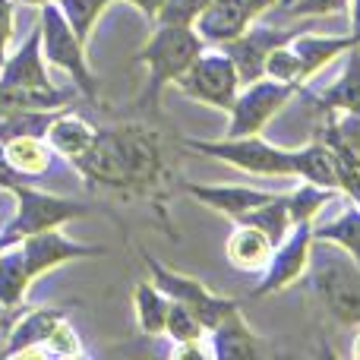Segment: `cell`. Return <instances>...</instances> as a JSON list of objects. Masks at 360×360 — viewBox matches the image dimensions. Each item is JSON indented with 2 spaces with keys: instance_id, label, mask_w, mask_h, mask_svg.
I'll return each mask as SVG.
<instances>
[{
  "instance_id": "cell-25",
  "label": "cell",
  "mask_w": 360,
  "mask_h": 360,
  "mask_svg": "<svg viewBox=\"0 0 360 360\" xmlns=\"http://www.w3.org/2000/svg\"><path fill=\"white\" fill-rule=\"evenodd\" d=\"M133 304H136V323L146 335H162L165 332V319H168V294L155 285V281H143L133 291Z\"/></svg>"
},
{
  "instance_id": "cell-21",
  "label": "cell",
  "mask_w": 360,
  "mask_h": 360,
  "mask_svg": "<svg viewBox=\"0 0 360 360\" xmlns=\"http://www.w3.org/2000/svg\"><path fill=\"white\" fill-rule=\"evenodd\" d=\"M288 44H291V51L297 54L300 67H304V76L310 79V76L319 73L332 57H338L348 48H354L357 38L354 35H294Z\"/></svg>"
},
{
  "instance_id": "cell-28",
  "label": "cell",
  "mask_w": 360,
  "mask_h": 360,
  "mask_svg": "<svg viewBox=\"0 0 360 360\" xmlns=\"http://www.w3.org/2000/svg\"><path fill=\"white\" fill-rule=\"evenodd\" d=\"M240 221H250V224H256L259 231H266V234L272 237V243H281L288 231L294 228V224H291V212H288V196L269 199L266 205L253 209L250 215H243Z\"/></svg>"
},
{
  "instance_id": "cell-40",
  "label": "cell",
  "mask_w": 360,
  "mask_h": 360,
  "mask_svg": "<svg viewBox=\"0 0 360 360\" xmlns=\"http://www.w3.org/2000/svg\"><path fill=\"white\" fill-rule=\"evenodd\" d=\"M10 243H16V237H10V234H6V231H4V234H0V250H4V247H10Z\"/></svg>"
},
{
  "instance_id": "cell-20",
  "label": "cell",
  "mask_w": 360,
  "mask_h": 360,
  "mask_svg": "<svg viewBox=\"0 0 360 360\" xmlns=\"http://www.w3.org/2000/svg\"><path fill=\"white\" fill-rule=\"evenodd\" d=\"M4 155H6V165L25 180V177L48 174L54 149L41 136H35V133H19V136L4 139Z\"/></svg>"
},
{
  "instance_id": "cell-30",
  "label": "cell",
  "mask_w": 360,
  "mask_h": 360,
  "mask_svg": "<svg viewBox=\"0 0 360 360\" xmlns=\"http://www.w3.org/2000/svg\"><path fill=\"white\" fill-rule=\"evenodd\" d=\"M165 335L174 338L177 345H196L205 338V326L193 316L186 307H180L171 300L168 307V319H165Z\"/></svg>"
},
{
  "instance_id": "cell-27",
  "label": "cell",
  "mask_w": 360,
  "mask_h": 360,
  "mask_svg": "<svg viewBox=\"0 0 360 360\" xmlns=\"http://www.w3.org/2000/svg\"><path fill=\"white\" fill-rule=\"evenodd\" d=\"M54 4L60 6V13L67 16V22H70V29L76 32V38H79L82 44H89L95 22H98L101 13L111 6V0H54Z\"/></svg>"
},
{
  "instance_id": "cell-2",
  "label": "cell",
  "mask_w": 360,
  "mask_h": 360,
  "mask_svg": "<svg viewBox=\"0 0 360 360\" xmlns=\"http://www.w3.org/2000/svg\"><path fill=\"white\" fill-rule=\"evenodd\" d=\"M307 281L316 304L342 326H360V262L332 240L310 243Z\"/></svg>"
},
{
  "instance_id": "cell-22",
  "label": "cell",
  "mask_w": 360,
  "mask_h": 360,
  "mask_svg": "<svg viewBox=\"0 0 360 360\" xmlns=\"http://www.w3.org/2000/svg\"><path fill=\"white\" fill-rule=\"evenodd\" d=\"M323 111H345V114H360V41L348 48V67H345L342 79L332 82L323 95H313Z\"/></svg>"
},
{
  "instance_id": "cell-15",
  "label": "cell",
  "mask_w": 360,
  "mask_h": 360,
  "mask_svg": "<svg viewBox=\"0 0 360 360\" xmlns=\"http://www.w3.org/2000/svg\"><path fill=\"white\" fill-rule=\"evenodd\" d=\"M209 351L218 360H253V357L266 354V345H262L259 335L247 326L240 307H237L215 329H209Z\"/></svg>"
},
{
  "instance_id": "cell-4",
  "label": "cell",
  "mask_w": 360,
  "mask_h": 360,
  "mask_svg": "<svg viewBox=\"0 0 360 360\" xmlns=\"http://www.w3.org/2000/svg\"><path fill=\"white\" fill-rule=\"evenodd\" d=\"M205 41L199 38V32L193 25H165L158 22V29L152 32V38L146 41V48L139 51V63H146L149 70V89H146V101L155 105L165 86L177 82V76L202 54Z\"/></svg>"
},
{
  "instance_id": "cell-8",
  "label": "cell",
  "mask_w": 360,
  "mask_h": 360,
  "mask_svg": "<svg viewBox=\"0 0 360 360\" xmlns=\"http://www.w3.org/2000/svg\"><path fill=\"white\" fill-rule=\"evenodd\" d=\"M10 193L16 196V218L6 224V234L16 237V240H22L25 234H35V231L60 228V224L73 221V218L89 215V205L86 202L54 196V193L35 190V186L16 184Z\"/></svg>"
},
{
  "instance_id": "cell-35",
  "label": "cell",
  "mask_w": 360,
  "mask_h": 360,
  "mask_svg": "<svg viewBox=\"0 0 360 360\" xmlns=\"http://www.w3.org/2000/svg\"><path fill=\"white\" fill-rule=\"evenodd\" d=\"M38 351H44V354H51V357H76V354H82V345H79V335H76L67 326V319H63V323L44 338Z\"/></svg>"
},
{
  "instance_id": "cell-24",
  "label": "cell",
  "mask_w": 360,
  "mask_h": 360,
  "mask_svg": "<svg viewBox=\"0 0 360 360\" xmlns=\"http://www.w3.org/2000/svg\"><path fill=\"white\" fill-rule=\"evenodd\" d=\"M297 177L307 180V184L338 190V165H335L332 149L323 143V139L297 149Z\"/></svg>"
},
{
  "instance_id": "cell-33",
  "label": "cell",
  "mask_w": 360,
  "mask_h": 360,
  "mask_svg": "<svg viewBox=\"0 0 360 360\" xmlns=\"http://www.w3.org/2000/svg\"><path fill=\"white\" fill-rule=\"evenodd\" d=\"M278 13L288 19L300 16H329V13H342L348 0H278Z\"/></svg>"
},
{
  "instance_id": "cell-42",
  "label": "cell",
  "mask_w": 360,
  "mask_h": 360,
  "mask_svg": "<svg viewBox=\"0 0 360 360\" xmlns=\"http://www.w3.org/2000/svg\"><path fill=\"white\" fill-rule=\"evenodd\" d=\"M22 4H35V6H41V4H54V0H22Z\"/></svg>"
},
{
  "instance_id": "cell-29",
  "label": "cell",
  "mask_w": 360,
  "mask_h": 360,
  "mask_svg": "<svg viewBox=\"0 0 360 360\" xmlns=\"http://www.w3.org/2000/svg\"><path fill=\"white\" fill-rule=\"evenodd\" d=\"M332 196H335V190H329V186H316V184H307V180H304V184H300L294 193H288L291 224L313 221V215H316L326 202H332Z\"/></svg>"
},
{
  "instance_id": "cell-43",
  "label": "cell",
  "mask_w": 360,
  "mask_h": 360,
  "mask_svg": "<svg viewBox=\"0 0 360 360\" xmlns=\"http://www.w3.org/2000/svg\"><path fill=\"white\" fill-rule=\"evenodd\" d=\"M351 35H354V38H357V41H360V29H357V32H351Z\"/></svg>"
},
{
  "instance_id": "cell-16",
  "label": "cell",
  "mask_w": 360,
  "mask_h": 360,
  "mask_svg": "<svg viewBox=\"0 0 360 360\" xmlns=\"http://www.w3.org/2000/svg\"><path fill=\"white\" fill-rule=\"evenodd\" d=\"M0 82L6 86H19V89H54L48 70L41 60V25L29 32L19 51L13 57H6L0 67Z\"/></svg>"
},
{
  "instance_id": "cell-19",
  "label": "cell",
  "mask_w": 360,
  "mask_h": 360,
  "mask_svg": "<svg viewBox=\"0 0 360 360\" xmlns=\"http://www.w3.org/2000/svg\"><path fill=\"white\" fill-rule=\"evenodd\" d=\"M95 133H98V127H92L86 117L70 114V111L60 108V111L54 114V120L48 124L44 136H48V146L57 152V155H63L67 162H73V158H79L82 152L95 143Z\"/></svg>"
},
{
  "instance_id": "cell-13",
  "label": "cell",
  "mask_w": 360,
  "mask_h": 360,
  "mask_svg": "<svg viewBox=\"0 0 360 360\" xmlns=\"http://www.w3.org/2000/svg\"><path fill=\"white\" fill-rule=\"evenodd\" d=\"M186 193L193 199H199L202 205L215 209L218 215L231 218V221H240L243 215H250L253 209L275 199V193L256 190V186H240V184H186Z\"/></svg>"
},
{
  "instance_id": "cell-23",
  "label": "cell",
  "mask_w": 360,
  "mask_h": 360,
  "mask_svg": "<svg viewBox=\"0 0 360 360\" xmlns=\"http://www.w3.org/2000/svg\"><path fill=\"white\" fill-rule=\"evenodd\" d=\"M29 285H32V275H29V266H25L22 247L16 240L0 250V307L19 310Z\"/></svg>"
},
{
  "instance_id": "cell-12",
  "label": "cell",
  "mask_w": 360,
  "mask_h": 360,
  "mask_svg": "<svg viewBox=\"0 0 360 360\" xmlns=\"http://www.w3.org/2000/svg\"><path fill=\"white\" fill-rule=\"evenodd\" d=\"M294 35H297V32H291V29H266V25L250 29V25H247V29H243L237 38L218 44V48H221L224 54L234 60L237 76H240V86H243V82L259 79L262 70H266V57L272 54L278 44H288Z\"/></svg>"
},
{
  "instance_id": "cell-14",
  "label": "cell",
  "mask_w": 360,
  "mask_h": 360,
  "mask_svg": "<svg viewBox=\"0 0 360 360\" xmlns=\"http://www.w3.org/2000/svg\"><path fill=\"white\" fill-rule=\"evenodd\" d=\"M253 6L250 0H209L199 19L193 22V29L199 32V38L209 44H224L231 38H237L250 22H253Z\"/></svg>"
},
{
  "instance_id": "cell-44",
  "label": "cell",
  "mask_w": 360,
  "mask_h": 360,
  "mask_svg": "<svg viewBox=\"0 0 360 360\" xmlns=\"http://www.w3.org/2000/svg\"><path fill=\"white\" fill-rule=\"evenodd\" d=\"M0 215H4V209H0Z\"/></svg>"
},
{
  "instance_id": "cell-5",
  "label": "cell",
  "mask_w": 360,
  "mask_h": 360,
  "mask_svg": "<svg viewBox=\"0 0 360 360\" xmlns=\"http://www.w3.org/2000/svg\"><path fill=\"white\" fill-rule=\"evenodd\" d=\"M41 57L51 67L63 70L89 101L98 98V79L89 70L86 44L76 38L57 4H41Z\"/></svg>"
},
{
  "instance_id": "cell-9",
  "label": "cell",
  "mask_w": 360,
  "mask_h": 360,
  "mask_svg": "<svg viewBox=\"0 0 360 360\" xmlns=\"http://www.w3.org/2000/svg\"><path fill=\"white\" fill-rule=\"evenodd\" d=\"M146 266H149V272H152V281L168 294V300L186 307V310H190L193 316L205 326V332L215 329L228 313H234L237 307H240L237 300H228V297L212 294L199 278H190V275H180V272H174V269L162 266V262H158L155 256H149V253H146Z\"/></svg>"
},
{
  "instance_id": "cell-3",
  "label": "cell",
  "mask_w": 360,
  "mask_h": 360,
  "mask_svg": "<svg viewBox=\"0 0 360 360\" xmlns=\"http://www.w3.org/2000/svg\"><path fill=\"white\" fill-rule=\"evenodd\" d=\"M184 149L199 152L205 158L228 162L256 177H297V149H278V146L253 136H224V139H184Z\"/></svg>"
},
{
  "instance_id": "cell-26",
  "label": "cell",
  "mask_w": 360,
  "mask_h": 360,
  "mask_svg": "<svg viewBox=\"0 0 360 360\" xmlns=\"http://www.w3.org/2000/svg\"><path fill=\"white\" fill-rule=\"evenodd\" d=\"M313 240H332L342 250H348L351 256L360 262V205H348L335 221L323 224V228H313Z\"/></svg>"
},
{
  "instance_id": "cell-37",
  "label": "cell",
  "mask_w": 360,
  "mask_h": 360,
  "mask_svg": "<svg viewBox=\"0 0 360 360\" xmlns=\"http://www.w3.org/2000/svg\"><path fill=\"white\" fill-rule=\"evenodd\" d=\"M16 184H22V177L6 165V155H4V143H0V190H13Z\"/></svg>"
},
{
  "instance_id": "cell-1",
  "label": "cell",
  "mask_w": 360,
  "mask_h": 360,
  "mask_svg": "<svg viewBox=\"0 0 360 360\" xmlns=\"http://www.w3.org/2000/svg\"><path fill=\"white\" fill-rule=\"evenodd\" d=\"M70 165L95 186L143 193V196H162L165 184H168L162 143L155 133L139 124L98 130L95 143Z\"/></svg>"
},
{
  "instance_id": "cell-10",
  "label": "cell",
  "mask_w": 360,
  "mask_h": 360,
  "mask_svg": "<svg viewBox=\"0 0 360 360\" xmlns=\"http://www.w3.org/2000/svg\"><path fill=\"white\" fill-rule=\"evenodd\" d=\"M310 243H313V224L297 221L285 234V240L275 243L272 259L266 262V272H262V278L256 281V288L250 294H253V297H266V294L285 291L288 285H294V281L307 272V262H310Z\"/></svg>"
},
{
  "instance_id": "cell-32",
  "label": "cell",
  "mask_w": 360,
  "mask_h": 360,
  "mask_svg": "<svg viewBox=\"0 0 360 360\" xmlns=\"http://www.w3.org/2000/svg\"><path fill=\"white\" fill-rule=\"evenodd\" d=\"M323 143L332 149V155H335V165H338V186H342L345 193H348L351 199L360 205V162L354 155H351L345 146H338L335 139H326L323 136Z\"/></svg>"
},
{
  "instance_id": "cell-36",
  "label": "cell",
  "mask_w": 360,
  "mask_h": 360,
  "mask_svg": "<svg viewBox=\"0 0 360 360\" xmlns=\"http://www.w3.org/2000/svg\"><path fill=\"white\" fill-rule=\"evenodd\" d=\"M13 0H0V67L6 60V44L13 38Z\"/></svg>"
},
{
  "instance_id": "cell-17",
  "label": "cell",
  "mask_w": 360,
  "mask_h": 360,
  "mask_svg": "<svg viewBox=\"0 0 360 360\" xmlns=\"http://www.w3.org/2000/svg\"><path fill=\"white\" fill-rule=\"evenodd\" d=\"M63 319H67V307H35V310H29L10 329V335H6L0 354H4V357H16V354L38 351V348H41V342L63 323Z\"/></svg>"
},
{
  "instance_id": "cell-31",
  "label": "cell",
  "mask_w": 360,
  "mask_h": 360,
  "mask_svg": "<svg viewBox=\"0 0 360 360\" xmlns=\"http://www.w3.org/2000/svg\"><path fill=\"white\" fill-rule=\"evenodd\" d=\"M262 76L278 79V82H294V86H300V89H304V82H307L304 67H300L297 54L291 51V44H278V48L266 57V70H262Z\"/></svg>"
},
{
  "instance_id": "cell-34",
  "label": "cell",
  "mask_w": 360,
  "mask_h": 360,
  "mask_svg": "<svg viewBox=\"0 0 360 360\" xmlns=\"http://www.w3.org/2000/svg\"><path fill=\"white\" fill-rule=\"evenodd\" d=\"M205 6H209V0H165L155 19L165 25H193Z\"/></svg>"
},
{
  "instance_id": "cell-18",
  "label": "cell",
  "mask_w": 360,
  "mask_h": 360,
  "mask_svg": "<svg viewBox=\"0 0 360 360\" xmlns=\"http://www.w3.org/2000/svg\"><path fill=\"white\" fill-rule=\"evenodd\" d=\"M272 237L266 231H259L250 221H234L228 243H224V253H228L231 266L240 269V272H259L266 269V262L272 259Z\"/></svg>"
},
{
  "instance_id": "cell-6",
  "label": "cell",
  "mask_w": 360,
  "mask_h": 360,
  "mask_svg": "<svg viewBox=\"0 0 360 360\" xmlns=\"http://www.w3.org/2000/svg\"><path fill=\"white\" fill-rule=\"evenodd\" d=\"M177 89L193 101H202L218 111H231L237 92H240V76L224 51H202L177 76Z\"/></svg>"
},
{
  "instance_id": "cell-7",
  "label": "cell",
  "mask_w": 360,
  "mask_h": 360,
  "mask_svg": "<svg viewBox=\"0 0 360 360\" xmlns=\"http://www.w3.org/2000/svg\"><path fill=\"white\" fill-rule=\"evenodd\" d=\"M300 92V86L294 82H278L259 76V79L247 82L243 92H237L234 105H231V120H228V136H253L259 133L294 95Z\"/></svg>"
},
{
  "instance_id": "cell-38",
  "label": "cell",
  "mask_w": 360,
  "mask_h": 360,
  "mask_svg": "<svg viewBox=\"0 0 360 360\" xmlns=\"http://www.w3.org/2000/svg\"><path fill=\"white\" fill-rule=\"evenodd\" d=\"M127 4H133V6H136V10H143L149 19H155V16H158V10H162V4H165V0H127Z\"/></svg>"
},
{
  "instance_id": "cell-41",
  "label": "cell",
  "mask_w": 360,
  "mask_h": 360,
  "mask_svg": "<svg viewBox=\"0 0 360 360\" xmlns=\"http://www.w3.org/2000/svg\"><path fill=\"white\" fill-rule=\"evenodd\" d=\"M351 354H354V357L360 360V332L354 335V345H351Z\"/></svg>"
},
{
  "instance_id": "cell-39",
  "label": "cell",
  "mask_w": 360,
  "mask_h": 360,
  "mask_svg": "<svg viewBox=\"0 0 360 360\" xmlns=\"http://www.w3.org/2000/svg\"><path fill=\"white\" fill-rule=\"evenodd\" d=\"M13 329V310H6V307H0V342H6V335H10Z\"/></svg>"
},
{
  "instance_id": "cell-11",
  "label": "cell",
  "mask_w": 360,
  "mask_h": 360,
  "mask_svg": "<svg viewBox=\"0 0 360 360\" xmlns=\"http://www.w3.org/2000/svg\"><path fill=\"white\" fill-rule=\"evenodd\" d=\"M19 247H22V253H25V266H29L32 281L48 275L51 269L63 266V262L105 256V247H98V243H79V240H73V237L60 234L57 228L25 234L22 240H19Z\"/></svg>"
}]
</instances>
